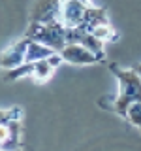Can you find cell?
<instances>
[{"instance_id": "8", "label": "cell", "mask_w": 141, "mask_h": 151, "mask_svg": "<svg viewBox=\"0 0 141 151\" xmlns=\"http://www.w3.org/2000/svg\"><path fill=\"white\" fill-rule=\"evenodd\" d=\"M60 63H62V57H60V53H53L51 57H47V59L34 60L30 78L34 79L38 85H43V83H47L51 78H53V72L58 68Z\"/></svg>"}, {"instance_id": "12", "label": "cell", "mask_w": 141, "mask_h": 151, "mask_svg": "<svg viewBox=\"0 0 141 151\" xmlns=\"http://www.w3.org/2000/svg\"><path fill=\"white\" fill-rule=\"evenodd\" d=\"M134 70H135V72H139V76H141V64H137V66H134Z\"/></svg>"}, {"instance_id": "2", "label": "cell", "mask_w": 141, "mask_h": 151, "mask_svg": "<svg viewBox=\"0 0 141 151\" xmlns=\"http://www.w3.org/2000/svg\"><path fill=\"white\" fill-rule=\"evenodd\" d=\"M23 147V108L0 110V149L13 151Z\"/></svg>"}, {"instance_id": "10", "label": "cell", "mask_w": 141, "mask_h": 151, "mask_svg": "<svg viewBox=\"0 0 141 151\" xmlns=\"http://www.w3.org/2000/svg\"><path fill=\"white\" fill-rule=\"evenodd\" d=\"M90 32L98 38V40H102L103 44H111V42L119 40V34H117V30L111 27V23H102V25L94 27Z\"/></svg>"}, {"instance_id": "6", "label": "cell", "mask_w": 141, "mask_h": 151, "mask_svg": "<svg viewBox=\"0 0 141 151\" xmlns=\"http://www.w3.org/2000/svg\"><path fill=\"white\" fill-rule=\"evenodd\" d=\"M58 53H60L64 63L73 64V66H92V64L100 63V59H98L90 49H87V47L81 45V44H68L62 51H58Z\"/></svg>"}, {"instance_id": "5", "label": "cell", "mask_w": 141, "mask_h": 151, "mask_svg": "<svg viewBox=\"0 0 141 151\" xmlns=\"http://www.w3.org/2000/svg\"><path fill=\"white\" fill-rule=\"evenodd\" d=\"M51 21H60V0H36L28 15V23Z\"/></svg>"}, {"instance_id": "9", "label": "cell", "mask_w": 141, "mask_h": 151, "mask_svg": "<svg viewBox=\"0 0 141 151\" xmlns=\"http://www.w3.org/2000/svg\"><path fill=\"white\" fill-rule=\"evenodd\" d=\"M53 53H58V51H55V49H51V47H47V45H43V44H40V42L32 40V38H28L25 63H34V60L47 59V57H51Z\"/></svg>"}, {"instance_id": "3", "label": "cell", "mask_w": 141, "mask_h": 151, "mask_svg": "<svg viewBox=\"0 0 141 151\" xmlns=\"http://www.w3.org/2000/svg\"><path fill=\"white\" fill-rule=\"evenodd\" d=\"M68 27L62 21H51V23H28L25 36L40 42L55 51H62L68 45V36H66Z\"/></svg>"}, {"instance_id": "1", "label": "cell", "mask_w": 141, "mask_h": 151, "mask_svg": "<svg viewBox=\"0 0 141 151\" xmlns=\"http://www.w3.org/2000/svg\"><path fill=\"white\" fill-rule=\"evenodd\" d=\"M109 70L119 81V94L117 96H103L98 100V106L103 110L117 113L119 117H124L128 106L141 100V76L134 68H122V66L111 63Z\"/></svg>"}, {"instance_id": "11", "label": "cell", "mask_w": 141, "mask_h": 151, "mask_svg": "<svg viewBox=\"0 0 141 151\" xmlns=\"http://www.w3.org/2000/svg\"><path fill=\"white\" fill-rule=\"evenodd\" d=\"M122 119L128 121L132 127H137V129L141 130V100L134 102L132 106H128V110H126V113H124Z\"/></svg>"}, {"instance_id": "4", "label": "cell", "mask_w": 141, "mask_h": 151, "mask_svg": "<svg viewBox=\"0 0 141 151\" xmlns=\"http://www.w3.org/2000/svg\"><path fill=\"white\" fill-rule=\"evenodd\" d=\"M90 0H60V21L66 27H81Z\"/></svg>"}, {"instance_id": "7", "label": "cell", "mask_w": 141, "mask_h": 151, "mask_svg": "<svg viewBox=\"0 0 141 151\" xmlns=\"http://www.w3.org/2000/svg\"><path fill=\"white\" fill-rule=\"evenodd\" d=\"M26 44H28V36H23L15 44H11L4 51H0V68L11 70V68H17V66L25 64Z\"/></svg>"}]
</instances>
